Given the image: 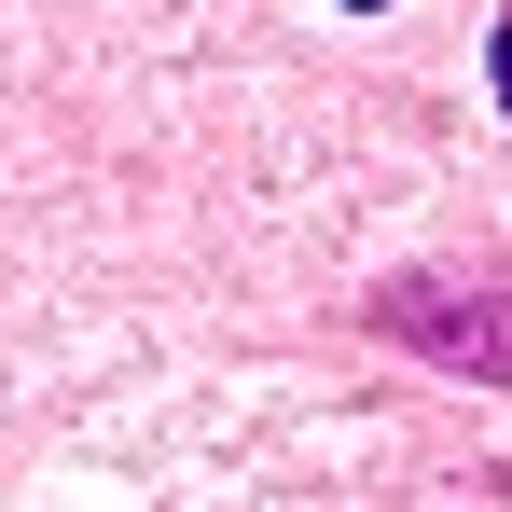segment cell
<instances>
[{
	"label": "cell",
	"instance_id": "6da1fadb",
	"mask_svg": "<svg viewBox=\"0 0 512 512\" xmlns=\"http://www.w3.org/2000/svg\"><path fill=\"white\" fill-rule=\"evenodd\" d=\"M374 333L429 346V360H471V374H512V291H485V305H429V277H402V291H374Z\"/></svg>",
	"mask_w": 512,
	"mask_h": 512
}]
</instances>
